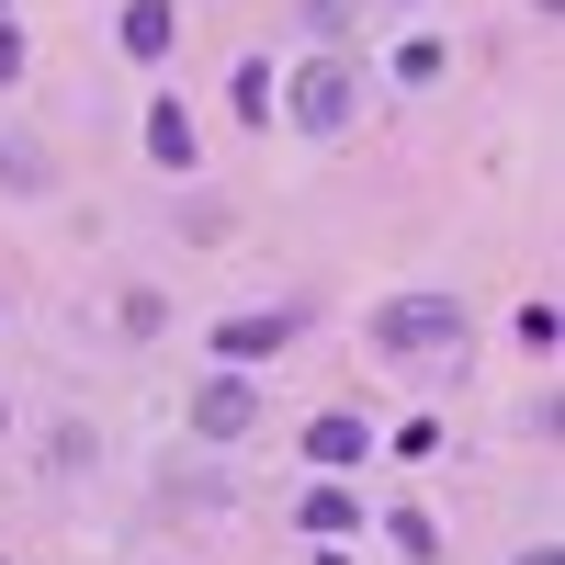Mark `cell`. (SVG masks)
Returning a JSON list of instances; mask_svg holds the SVG:
<instances>
[{
    "label": "cell",
    "instance_id": "cell-1",
    "mask_svg": "<svg viewBox=\"0 0 565 565\" xmlns=\"http://www.w3.org/2000/svg\"><path fill=\"white\" fill-rule=\"evenodd\" d=\"M362 328H373V351H385V362H452L463 340H476V317H463L452 282H407V295H385Z\"/></svg>",
    "mask_w": 565,
    "mask_h": 565
},
{
    "label": "cell",
    "instance_id": "cell-2",
    "mask_svg": "<svg viewBox=\"0 0 565 565\" xmlns=\"http://www.w3.org/2000/svg\"><path fill=\"white\" fill-rule=\"evenodd\" d=\"M282 125L295 136H317V148H340V136L362 125V68L328 45V57H306L295 79H282Z\"/></svg>",
    "mask_w": 565,
    "mask_h": 565
},
{
    "label": "cell",
    "instance_id": "cell-3",
    "mask_svg": "<svg viewBox=\"0 0 565 565\" xmlns=\"http://www.w3.org/2000/svg\"><path fill=\"white\" fill-rule=\"evenodd\" d=\"M260 430V373H204V385H193V441H249Z\"/></svg>",
    "mask_w": 565,
    "mask_h": 565
},
{
    "label": "cell",
    "instance_id": "cell-4",
    "mask_svg": "<svg viewBox=\"0 0 565 565\" xmlns=\"http://www.w3.org/2000/svg\"><path fill=\"white\" fill-rule=\"evenodd\" d=\"M306 328V306H249V317H215V362L226 373H249V362H271L282 340Z\"/></svg>",
    "mask_w": 565,
    "mask_h": 565
},
{
    "label": "cell",
    "instance_id": "cell-5",
    "mask_svg": "<svg viewBox=\"0 0 565 565\" xmlns=\"http://www.w3.org/2000/svg\"><path fill=\"white\" fill-rule=\"evenodd\" d=\"M306 463H317V476H351V463H373V430L351 407H317L306 418Z\"/></svg>",
    "mask_w": 565,
    "mask_h": 565
},
{
    "label": "cell",
    "instance_id": "cell-6",
    "mask_svg": "<svg viewBox=\"0 0 565 565\" xmlns=\"http://www.w3.org/2000/svg\"><path fill=\"white\" fill-rule=\"evenodd\" d=\"M114 45H125L136 68H159L170 45H181V12H170V0H125V12H114Z\"/></svg>",
    "mask_w": 565,
    "mask_h": 565
},
{
    "label": "cell",
    "instance_id": "cell-7",
    "mask_svg": "<svg viewBox=\"0 0 565 565\" xmlns=\"http://www.w3.org/2000/svg\"><path fill=\"white\" fill-rule=\"evenodd\" d=\"M295 532H306V543H340V532H362V498H351V476H317V487L295 498Z\"/></svg>",
    "mask_w": 565,
    "mask_h": 565
},
{
    "label": "cell",
    "instance_id": "cell-8",
    "mask_svg": "<svg viewBox=\"0 0 565 565\" xmlns=\"http://www.w3.org/2000/svg\"><path fill=\"white\" fill-rule=\"evenodd\" d=\"M0 193H12V204H34V193H57V159H45V136H23V125H0Z\"/></svg>",
    "mask_w": 565,
    "mask_h": 565
},
{
    "label": "cell",
    "instance_id": "cell-9",
    "mask_svg": "<svg viewBox=\"0 0 565 565\" xmlns=\"http://www.w3.org/2000/svg\"><path fill=\"white\" fill-rule=\"evenodd\" d=\"M226 103H238V125L260 136V125H282V68L271 57H238V68H226Z\"/></svg>",
    "mask_w": 565,
    "mask_h": 565
},
{
    "label": "cell",
    "instance_id": "cell-10",
    "mask_svg": "<svg viewBox=\"0 0 565 565\" xmlns=\"http://www.w3.org/2000/svg\"><path fill=\"white\" fill-rule=\"evenodd\" d=\"M148 159H159V170H193V159H204V136H193L181 103H148Z\"/></svg>",
    "mask_w": 565,
    "mask_h": 565
},
{
    "label": "cell",
    "instance_id": "cell-11",
    "mask_svg": "<svg viewBox=\"0 0 565 565\" xmlns=\"http://www.w3.org/2000/svg\"><path fill=\"white\" fill-rule=\"evenodd\" d=\"M385 532H396L407 565H441V521H430V509H385Z\"/></svg>",
    "mask_w": 565,
    "mask_h": 565
},
{
    "label": "cell",
    "instance_id": "cell-12",
    "mask_svg": "<svg viewBox=\"0 0 565 565\" xmlns=\"http://www.w3.org/2000/svg\"><path fill=\"white\" fill-rule=\"evenodd\" d=\"M396 79L430 90V79H441V34H407V45H396Z\"/></svg>",
    "mask_w": 565,
    "mask_h": 565
},
{
    "label": "cell",
    "instance_id": "cell-13",
    "mask_svg": "<svg viewBox=\"0 0 565 565\" xmlns=\"http://www.w3.org/2000/svg\"><path fill=\"white\" fill-rule=\"evenodd\" d=\"M295 12H306V34H317V45H340V34H351V0H295Z\"/></svg>",
    "mask_w": 565,
    "mask_h": 565
},
{
    "label": "cell",
    "instance_id": "cell-14",
    "mask_svg": "<svg viewBox=\"0 0 565 565\" xmlns=\"http://www.w3.org/2000/svg\"><path fill=\"white\" fill-rule=\"evenodd\" d=\"M554 340H565V317H554V306H521V351H532V362H543V351H554Z\"/></svg>",
    "mask_w": 565,
    "mask_h": 565
},
{
    "label": "cell",
    "instance_id": "cell-15",
    "mask_svg": "<svg viewBox=\"0 0 565 565\" xmlns=\"http://www.w3.org/2000/svg\"><path fill=\"white\" fill-rule=\"evenodd\" d=\"M23 68H34V45H23L12 23H0V90H23Z\"/></svg>",
    "mask_w": 565,
    "mask_h": 565
},
{
    "label": "cell",
    "instance_id": "cell-16",
    "mask_svg": "<svg viewBox=\"0 0 565 565\" xmlns=\"http://www.w3.org/2000/svg\"><path fill=\"white\" fill-rule=\"evenodd\" d=\"M521 565H554V543H532V554H521Z\"/></svg>",
    "mask_w": 565,
    "mask_h": 565
},
{
    "label": "cell",
    "instance_id": "cell-17",
    "mask_svg": "<svg viewBox=\"0 0 565 565\" xmlns=\"http://www.w3.org/2000/svg\"><path fill=\"white\" fill-rule=\"evenodd\" d=\"M0 12H12V0H0Z\"/></svg>",
    "mask_w": 565,
    "mask_h": 565
}]
</instances>
